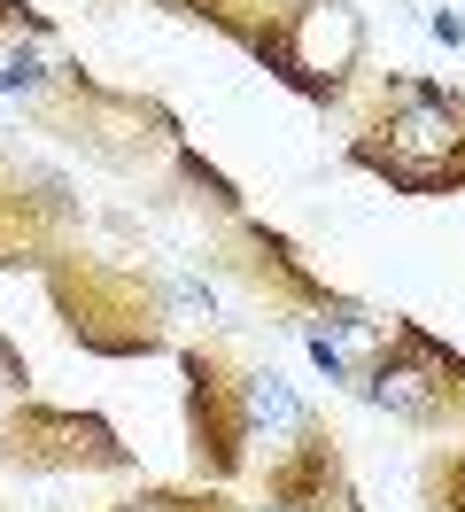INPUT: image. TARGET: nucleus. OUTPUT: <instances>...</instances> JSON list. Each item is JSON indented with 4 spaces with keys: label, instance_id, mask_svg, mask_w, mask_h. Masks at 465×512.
<instances>
[{
    "label": "nucleus",
    "instance_id": "f8f14e48",
    "mask_svg": "<svg viewBox=\"0 0 465 512\" xmlns=\"http://www.w3.org/2000/svg\"><path fill=\"white\" fill-rule=\"evenodd\" d=\"M155 8H171V16H186V24H210V32H225L248 55V47L264 39V24H272L279 0H155Z\"/></svg>",
    "mask_w": 465,
    "mask_h": 512
},
{
    "label": "nucleus",
    "instance_id": "6e6552de",
    "mask_svg": "<svg viewBox=\"0 0 465 512\" xmlns=\"http://www.w3.org/2000/svg\"><path fill=\"white\" fill-rule=\"evenodd\" d=\"M210 256H217V272L241 280V288L264 303V319H279V326H310L341 303V295L326 288V272H310V256L295 249L287 233L256 225V218H225V241H217Z\"/></svg>",
    "mask_w": 465,
    "mask_h": 512
},
{
    "label": "nucleus",
    "instance_id": "2eb2a0df",
    "mask_svg": "<svg viewBox=\"0 0 465 512\" xmlns=\"http://www.w3.org/2000/svg\"><path fill=\"white\" fill-rule=\"evenodd\" d=\"M171 163H179V179H186V187H202V202H210L217 218H248V210H241V187H233L225 171H210V163L194 156V140H179V148H171Z\"/></svg>",
    "mask_w": 465,
    "mask_h": 512
},
{
    "label": "nucleus",
    "instance_id": "20e7f679",
    "mask_svg": "<svg viewBox=\"0 0 465 512\" xmlns=\"http://www.w3.org/2000/svg\"><path fill=\"white\" fill-rule=\"evenodd\" d=\"M365 47H372V32L349 0H279L248 55L272 70L287 94H303L310 109H341L349 86L365 78Z\"/></svg>",
    "mask_w": 465,
    "mask_h": 512
},
{
    "label": "nucleus",
    "instance_id": "ddd939ff",
    "mask_svg": "<svg viewBox=\"0 0 465 512\" xmlns=\"http://www.w3.org/2000/svg\"><path fill=\"white\" fill-rule=\"evenodd\" d=\"M101 512H248L241 497H225L217 481H155V489H132Z\"/></svg>",
    "mask_w": 465,
    "mask_h": 512
},
{
    "label": "nucleus",
    "instance_id": "f03ea898",
    "mask_svg": "<svg viewBox=\"0 0 465 512\" xmlns=\"http://www.w3.org/2000/svg\"><path fill=\"white\" fill-rule=\"evenodd\" d=\"M349 163L388 194H465V94L434 78H388L349 132Z\"/></svg>",
    "mask_w": 465,
    "mask_h": 512
},
{
    "label": "nucleus",
    "instance_id": "4468645a",
    "mask_svg": "<svg viewBox=\"0 0 465 512\" xmlns=\"http://www.w3.org/2000/svg\"><path fill=\"white\" fill-rule=\"evenodd\" d=\"M419 497H427V512H465V443H442L419 466Z\"/></svg>",
    "mask_w": 465,
    "mask_h": 512
},
{
    "label": "nucleus",
    "instance_id": "39448f33",
    "mask_svg": "<svg viewBox=\"0 0 465 512\" xmlns=\"http://www.w3.org/2000/svg\"><path fill=\"white\" fill-rule=\"evenodd\" d=\"M357 396L372 412L419 427V435H465V350L442 342L419 319H396L388 326V350L365 365Z\"/></svg>",
    "mask_w": 465,
    "mask_h": 512
},
{
    "label": "nucleus",
    "instance_id": "f257e3e1",
    "mask_svg": "<svg viewBox=\"0 0 465 512\" xmlns=\"http://www.w3.org/2000/svg\"><path fill=\"white\" fill-rule=\"evenodd\" d=\"M39 288H47V311L62 319V334L86 357L124 365V357L171 350V288L140 264H117V256H93L70 241L39 264Z\"/></svg>",
    "mask_w": 465,
    "mask_h": 512
},
{
    "label": "nucleus",
    "instance_id": "0eeeda50",
    "mask_svg": "<svg viewBox=\"0 0 465 512\" xmlns=\"http://www.w3.org/2000/svg\"><path fill=\"white\" fill-rule=\"evenodd\" d=\"M0 466H16V474H132L140 458L86 404L8 396V412H0Z\"/></svg>",
    "mask_w": 465,
    "mask_h": 512
},
{
    "label": "nucleus",
    "instance_id": "9b49d317",
    "mask_svg": "<svg viewBox=\"0 0 465 512\" xmlns=\"http://www.w3.org/2000/svg\"><path fill=\"white\" fill-rule=\"evenodd\" d=\"M388 326H396V311L380 319V311H365V303H349V295H341L326 319L303 326V350H310V365H318L334 388H357V381H365V365L388 350Z\"/></svg>",
    "mask_w": 465,
    "mask_h": 512
},
{
    "label": "nucleus",
    "instance_id": "7ed1b4c3",
    "mask_svg": "<svg viewBox=\"0 0 465 512\" xmlns=\"http://www.w3.org/2000/svg\"><path fill=\"white\" fill-rule=\"evenodd\" d=\"M24 117L39 132H62L70 148H86L93 163H109V171H140V163L171 156L186 140V125L148 94H124L109 78H93L86 63H47L39 78V94L24 101Z\"/></svg>",
    "mask_w": 465,
    "mask_h": 512
},
{
    "label": "nucleus",
    "instance_id": "dca6fc26",
    "mask_svg": "<svg viewBox=\"0 0 465 512\" xmlns=\"http://www.w3.org/2000/svg\"><path fill=\"white\" fill-rule=\"evenodd\" d=\"M39 78H47V63H39V39H16V47L0 55V94H8V101H31V94H39Z\"/></svg>",
    "mask_w": 465,
    "mask_h": 512
},
{
    "label": "nucleus",
    "instance_id": "1a4fd4ad",
    "mask_svg": "<svg viewBox=\"0 0 465 512\" xmlns=\"http://www.w3.org/2000/svg\"><path fill=\"white\" fill-rule=\"evenodd\" d=\"M78 194L70 179L39 171L31 156L0 148V272H39L55 249L78 241Z\"/></svg>",
    "mask_w": 465,
    "mask_h": 512
},
{
    "label": "nucleus",
    "instance_id": "423d86ee",
    "mask_svg": "<svg viewBox=\"0 0 465 512\" xmlns=\"http://www.w3.org/2000/svg\"><path fill=\"white\" fill-rule=\"evenodd\" d=\"M186 373V458L194 481H233L256 466V404H248V365L225 342H186L179 350Z\"/></svg>",
    "mask_w": 465,
    "mask_h": 512
},
{
    "label": "nucleus",
    "instance_id": "6ab92c4d",
    "mask_svg": "<svg viewBox=\"0 0 465 512\" xmlns=\"http://www.w3.org/2000/svg\"><path fill=\"white\" fill-rule=\"evenodd\" d=\"M427 24H434V39H442V47H465V16H450V8H434Z\"/></svg>",
    "mask_w": 465,
    "mask_h": 512
},
{
    "label": "nucleus",
    "instance_id": "f3484780",
    "mask_svg": "<svg viewBox=\"0 0 465 512\" xmlns=\"http://www.w3.org/2000/svg\"><path fill=\"white\" fill-rule=\"evenodd\" d=\"M47 32H55V24H47L31 0H0V55H8L16 39H47Z\"/></svg>",
    "mask_w": 465,
    "mask_h": 512
},
{
    "label": "nucleus",
    "instance_id": "a211bd4d",
    "mask_svg": "<svg viewBox=\"0 0 465 512\" xmlns=\"http://www.w3.org/2000/svg\"><path fill=\"white\" fill-rule=\"evenodd\" d=\"M0 396H31V365H24V350L0 334Z\"/></svg>",
    "mask_w": 465,
    "mask_h": 512
},
{
    "label": "nucleus",
    "instance_id": "9d476101",
    "mask_svg": "<svg viewBox=\"0 0 465 512\" xmlns=\"http://www.w3.org/2000/svg\"><path fill=\"white\" fill-rule=\"evenodd\" d=\"M256 497L264 512H357V474H349L341 435L326 419H310L287 443L256 450Z\"/></svg>",
    "mask_w": 465,
    "mask_h": 512
}]
</instances>
